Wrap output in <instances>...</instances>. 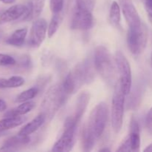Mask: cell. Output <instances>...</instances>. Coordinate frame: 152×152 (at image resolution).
<instances>
[{
	"label": "cell",
	"mask_w": 152,
	"mask_h": 152,
	"mask_svg": "<svg viewBox=\"0 0 152 152\" xmlns=\"http://www.w3.org/2000/svg\"><path fill=\"white\" fill-rule=\"evenodd\" d=\"M94 63L98 74L104 81L109 86H115L116 66L109 50L103 45H99L95 48Z\"/></svg>",
	"instance_id": "obj_1"
},
{
	"label": "cell",
	"mask_w": 152,
	"mask_h": 152,
	"mask_svg": "<svg viewBox=\"0 0 152 152\" xmlns=\"http://www.w3.org/2000/svg\"><path fill=\"white\" fill-rule=\"evenodd\" d=\"M68 94L65 91L62 84L52 86L45 95L41 105V113L45 117L46 120H51L59 108L65 103Z\"/></svg>",
	"instance_id": "obj_2"
},
{
	"label": "cell",
	"mask_w": 152,
	"mask_h": 152,
	"mask_svg": "<svg viewBox=\"0 0 152 152\" xmlns=\"http://www.w3.org/2000/svg\"><path fill=\"white\" fill-rule=\"evenodd\" d=\"M108 117V105L104 102H99L91 112L87 126L84 128L83 132L96 140L105 131Z\"/></svg>",
	"instance_id": "obj_3"
},
{
	"label": "cell",
	"mask_w": 152,
	"mask_h": 152,
	"mask_svg": "<svg viewBox=\"0 0 152 152\" xmlns=\"http://www.w3.org/2000/svg\"><path fill=\"white\" fill-rule=\"evenodd\" d=\"M126 96L122 91L120 82L117 81L114 86L111 111V126L115 133H119L123 126Z\"/></svg>",
	"instance_id": "obj_4"
},
{
	"label": "cell",
	"mask_w": 152,
	"mask_h": 152,
	"mask_svg": "<svg viewBox=\"0 0 152 152\" xmlns=\"http://www.w3.org/2000/svg\"><path fill=\"white\" fill-rule=\"evenodd\" d=\"M95 70L94 63L90 59H86L77 64L75 68L68 73L74 82L76 91L84 84H89L94 81Z\"/></svg>",
	"instance_id": "obj_5"
},
{
	"label": "cell",
	"mask_w": 152,
	"mask_h": 152,
	"mask_svg": "<svg viewBox=\"0 0 152 152\" xmlns=\"http://www.w3.org/2000/svg\"><path fill=\"white\" fill-rule=\"evenodd\" d=\"M148 31L144 23L140 26L129 28L127 34V44L129 49L133 54L142 53L146 47Z\"/></svg>",
	"instance_id": "obj_6"
},
{
	"label": "cell",
	"mask_w": 152,
	"mask_h": 152,
	"mask_svg": "<svg viewBox=\"0 0 152 152\" xmlns=\"http://www.w3.org/2000/svg\"><path fill=\"white\" fill-rule=\"evenodd\" d=\"M78 123L69 116L65 120L62 135L52 147L53 151H70L75 143L76 131Z\"/></svg>",
	"instance_id": "obj_7"
},
{
	"label": "cell",
	"mask_w": 152,
	"mask_h": 152,
	"mask_svg": "<svg viewBox=\"0 0 152 152\" xmlns=\"http://www.w3.org/2000/svg\"><path fill=\"white\" fill-rule=\"evenodd\" d=\"M116 66L120 74L119 82L121 86L122 91L126 95L130 94L132 85V69L129 60L120 50H117L114 56Z\"/></svg>",
	"instance_id": "obj_8"
},
{
	"label": "cell",
	"mask_w": 152,
	"mask_h": 152,
	"mask_svg": "<svg viewBox=\"0 0 152 152\" xmlns=\"http://www.w3.org/2000/svg\"><path fill=\"white\" fill-rule=\"evenodd\" d=\"M94 21L91 10L75 6L71 16V29L88 31L94 26Z\"/></svg>",
	"instance_id": "obj_9"
},
{
	"label": "cell",
	"mask_w": 152,
	"mask_h": 152,
	"mask_svg": "<svg viewBox=\"0 0 152 152\" xmlns=\"http://www.w3.org/2000/svg\"><path fill=\"white\" fill-rule=\"evenodd\" d=\"M48 24L45 19H39L33 22L28 44L32 48H39L44 42L47 33Z\"/></svg>",
	"instance_id": "obj_10"
},
{
	"label": "cell",
	"mask_w": 152,
	"mask_h": 152,
	"mask_svg": "<svg viewBox=\"0 0 152 152\" xmlns=\"http://www.w3.org/2000/svg\"><path fill=\"white\" fill-rule=\"evenodd\" d=\"M119 1L129 28L140 26L142 22L132 0H119Z\"/></svg>",
	"instance_id": "obj_11"
},
{
	"label": "cell",
	"mask_w": 152,
	"mask_h": 152,
	"mask_svg": "<svg viewBox=\"0 0 152 152\" xmlns=\"http://www.w3.org/2000/svg\"><path fill=\"white\" fill-rule=\"evenodd\" d=\"M27 10V5L15 4L0 14V25L13 22L22 17Z\"/></svg>",
	"instance_id": "obj_12"
},
{
	"label": "cell",
	"mask_w": 152,
	"mask_h": 152,
	"mask_svg": "<svg viewBox=\"0 0 152 152\" xmlns=\"http://www.w3.org/2000/svg\"><path fill=\"white\" fill-rule=\"evenodd\" d=\"M90 101V94L89 92L84 91L79 95L77 98V104H76L75 110H74V114L71 115V117L74 118V120L79 123L80 120L83 117V114L86 112V110L87 108L88 105Z\"/></svg>",
	"instance_id": "obj_13"
},
{
	"label": "cell",
	"mask_w": 152,
	"mask_h": 152,
	"mask_svg": "<svg viewBox=\"0 0 152 152\" xmlns=\"http://www.w3.org/2000/svg\"><path fill=\"white\" fill-rule=\"evenodd\" d=\"M31 141L29 136L20 135L18 134L16 136L8 138L2 145V150H16L18 148L28 145Z\"/></svg>",
	"instance_id": "obj_14"
},
{
	"label": "cell",
	"mask_w": 152,
	"mask_h": 152,
	"mask_svg": "<svg viewBox=\"0 0 152 152\" xmlns=\"http://www.w3.org/2000/svg\"><path fill=\"white\" fill-rule=\"evenodd\" d=\"M132 144V151H139L140 147V132L137 120L132 117L130 123V133L129 134Z\"/></svg>",
	"instance_id": "obj_15"
},
{
	"label": "cell",
	"mask_w": 152,
	"mask_h": 152,
	"mask_svg": "<svg viewBox=\"0 0 152 152\" xmlns=\"http://www.w3.org/2000/svg\"><path fill=\"white\" fill-rule=\"evenodd\" d=\"M46 121V118L45 115L42 113H40L39 115L34 119H33L30 123L25 125L22 129L19 132V134L20 135H25V136H29L31 134L37 132L42 126L45 123Z\"/></svg>",
	"instance_id": "obj_16"
},
{
	"label": "cell",
	"mask_w": 152,
	"mask_h": 152,
	"mask_svg": "<svg viewBox=\"0 0 152 152\" xmlns=\"http://www.w3.org/2000/svg\"><path fill=\"white\" fill-rule=\"evenodd\" d=\"M27 121L26 117H6L0 120V132H5L9 129L18 127Z\"/></svg>",
	"instance_id": "obj_17"
},
{
	"label": "cell",
	"mask_w": 152,
	"mask_h": 152,
	"mask_svg": "<svg viewBox=\"0 0 152 152\" xmlns=\"http://www.w3.org/2000/svg\"><path fill=\"white\" fill-rule=\"evenodd\" d=\"M35 102L33 101H27L22 102V104L18 105L14 108H12L10 111H7L4 114V117H18V116H23L32 111L33 108L35 107Z\"/></svg>",
	"instance_id": "obj_18"
},
{
	"label": "cell",
	"mask_w": 152,
	"mask_h": 152,
	"mask_svg": "<svg viewBox=\"0 0 152 152\" xmlns=\"http://www.w3.org/2000/svg\"><path fill=\"white\" fill-rule=\"evenodd\" d=\"M27 34H28L27 28L16 30L6 39V43L15 47H20L25 42Z\"/></svg>",
	"instance_id": "obj_19"
},
{
	"label": "cell",
	"mask_w": 152,
	"mask_h": 152,
	"mask_svg": "<svg viewBox=\"0 0 152 152\" xmlns=\"http://www.w3.org/2000/svg\"><path fill=\"white\" fill-rule=\"evenodd\" d=\"M25 80L20 76H13L10 78L0 79V88H15L22 86Z\"/></svg>",
	"instance_id": "obj_20"
},
{
	"label": "cell",
	"mask_w": 152,
	"mask_h": 152,
	"mask_svg": "<svg viewBox=\"0 0 152 152\" xmlns=\"http://www.w3.org/2000/svg\"><path fill=\"white\" fill-rule=\"evenodd\" d=\"M63 10L59 12V13H53V16H52L50 24H49L48 27V37L49 38L53 37V36L56 34L57 30L59 29V26H60L61 23H62V19H63Z\"/></svg>",
	"instance_id": "obj_21"
},
{
	"label": "cell",
	"mask_w": 152,
	"mask_h": 152,
	"mask_svg": "<svg viewBox=\"0 0 152 152\" xmlns=\"http://www.w3.org/2000/svg\"><path fill=\"white\" fill-rule=\"evenodd\" d=\"M120 6L117 1H113L110 7L109 19L111 24L115 27H119L121 20V13H120Z\"/></svg>",
	"instance_id": "obj_22"
},
{
	"label": "cell",
	"mask_w": 152,
	"mask_h": 152,
	"mask_svg": "<svg viewBox=\"0 0 152 152\" xmlns=\"http://www.w3.org/2000/svg\"><path fill=\"white\" fill-rule=\"evenodd\" d=\"M39 91V89L38 87H33L28 89V90L24 91L20 94L18 95L16 99V102L22 103V102L30 101L38 94Z\"/></svg>",
	"instance_id": "obj_23"
},
{
	"label": "cell",
	"mask_w": 152,
	"mask_h": 152,
	"mask_svg": "<svg viewBox=\"0 0 152 152\" xmlns=\"http://www.w3.org/2000/svg\"><path fill=\"white\" fill-rule=\"evenodd\" d=\"M45 0H30L29 1L31 6H32L34 19L38 17L40 13H42L45 5Z\"/></svg>",
	"instance_id": "obj_24"
},
{
	"label": "cell",
	"mask_w": 152,
	"mask_h": 152,
	"mask_svg": "<svg viewBox=\"0 0 152 152\" xmlns=\"http://www.w3.org/2000/svg\"><path fill=\"white\" fill-rule=\"evenodd\" d=\"M95 5V0H76V6L92 11Z\"/></svg>",
	"instance_id": "obj_25"
},
{
	"label": "cell",
	"mask_w": 152,
	"mask_h": 152,
	"mask_svg": "<svg viewBox=\"0 0 152 152\" xmlns=\"http://www.w3.org/2000/svg\"><path fill=\"white\" fill-rule=\"evenodd\" d=\"M50 7L52 13H59L63 10L64 0H50Z\"/></svg>",
	"instance_id": "obj_26"
},
{
	"label": "cell",
	"mask_w": 152,
	"mask_h": 152,
	"mask_svg": "<svg viewBox=\"0 0 152 152\" xmlns=\"http://www.w3.org/2000/svg\"><path fill=\"white\" fill-rule=\"evenodd\" d=\"M16 64V60L13 56L4 53H0V65L1 66H10Z\"/></svg>",
	"instance_id": "obj_27"
},
{
	"label": "cell",
	"mask_w": 152,
	"mask_h": 152,
	"mask_svg": "<svg viewBox=\"0 0 152 152\" xmlns=\"http://www.w3.org/2000/svg\"><path fill=\"white\" fill-rule=\"evenodd\" d=\"M117 151H132V144L129 135L123 140L119 148L117 149Z\"/></svg>",
	"instance_id": "obj_28"
},
{
	"label": "cell",
	"mask_w": 152,
	"mask_h": 152,
	"mask_svg": "<svg viewBox=\"0 0 152 152\" xmlns=\"http://www.w3.org/2000/svg\"><path fill=\"white\" fill-rule=\"evenodd\" d=\"M145 126H146L147 131L150 134L152 135V107L148 111V114L146 116V120H145Z\"/></svg>",
	"instance_id": "obj_29"
},
{
	"label": "cell",
	"mask_w": 152,
	"mask_h": 152,
	"mask_svg": "<svg viewBox=\"0 0 152 152\" xmlns=\"http://www.w3.org/2000/svg\"><path fill=\"white\" fill-rule=\"evenodd\" d=\"M141 1L143 2L147 13L152 18V0H141Z\"/></svg>",
	"instance_id": "obj_30"
},
{
	"label": "cell",
	"mask_w": 152,
	"mask_h": 152,
	"mask_svg": "<svg viewBox=\"0 0 152 152\" xmlns=\"http://www.w3.org/2000/svg\"><path fill=\"white\" fill-rule=\"evenodd\" d=\"M7 109V103L2 99H0V112L5 111Z\"/></svg>",
	"instance_id": "obj_31"
},
{
	"label": "cell",
	"mask_w": 152,
	"mask_h": 152,
	"mask_svg": "<svg viewBox=\"0 0 152 152\" xmlns=\"http://www.w3.org/2000/svg\"><path fill=\"white\" fill-rule=\"evenodd\" d=\"M0 1H1L4 4H13L16 1V0H0Z\"/></svg>",
	"instance_id": "obj_32"
},
{
	"label": "cell",
	"mask_w": 152,
	"mask_h": 152,
	"mask_svg": "<svg viewBox=\"0 0 152 152\" xmlns=\"http://www.w3.org/2000/svg\"><path fill=\"white\" fill-rule=\"evenodd\" d=\"M144 151H145V152H147V151L152 152V143L150 144V145H148V146H147L146 148L144 149Z\"/></svg>",
	"instance_id": "obj_33"
},
{
	"label": "cell",
	"mask_w": 152,
	"mask_h": 152,
	"mask_svg": "<svg viewBox=\"0 0 152 152\" xmlns=\"http://www.w3.org/2000/svg\"><path fill=\"white\" fill-rule=\"evenodd\" d=\"M99 151H110V149H108V148H104L99 150Z\"/></svg>",
	"instance_id": "obj_34"
},
{
	"label": "cell",
	"mask_w": 152,
	"mask_h": 152,
	"mask_svg": "<svg viewBox=\"0 0 152 152\" xmlns=\"http://www.w3.org/2000/svg\"><path fill=\"white\" fill-rule=\"evenodd\" d=\"M4 132H0V137H1L2 135H4Z\"/></svg>",
	"instance_id": "obj_35"
},
{
	"label": "cell",
	"mask_w": 152,
	"mask_h": 152,
	"mask_svg": "<svg viewBox=\"0 0 152 152\" xmlns=\"http://www.w3.org/2000/svg\"><path fill=\"white\" fill-rule=\"evenodd\" d=\"M151 67H152V51H151Z\"/></svg>",
	"instance_id": "obj_36"
},
{
	"label": "cell",
	"mask_w": 152,
	"mask_h": 152,
	"mask_svg": "<svg viewBox=\"0 0 152 152\" xmlns=\"http://www.w3.org/2000/svg\"><path fill=\"white\" fill-rule=\"evenodd\" d=\"M2 12H3V11H2V10H1V9H0V14H1V13H2Z\"/></svg>",
	"instance_id": "obj_37"
}]
</instances>
